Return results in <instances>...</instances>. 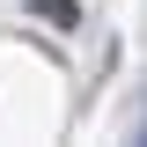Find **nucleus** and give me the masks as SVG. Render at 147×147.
Wrapping results in <instances>:
<instances>
[{
	"mask_svg": "<svg viewBox=\"0 0 147 147\" xmlns=\"http://www.w3.org/2000/svg\"><path fill=\"white\" fill-rule=\"evenodd\" d=\"M30 7H37V15H52L59 30H74V22H81V7H74V0H30Z\"/></svg>",
	"mask_w": 147,
	"mask_h": 147,
	"instance_id": "nucleus-1",
	"label": "nucleus"
}]
</instances>
